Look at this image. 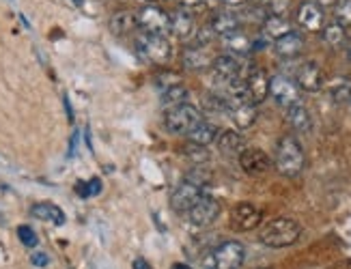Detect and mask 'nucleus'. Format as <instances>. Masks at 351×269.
I'll return each instance as SVG.
<instances>
[{"mask_svg": "<svg viewBox=\"0 0 351 269\" xmlns=\"http://www.w3.org/2000/svg\"><path fill=\"white\" fill-rule=\"evenodd\" d=\"M302 235L300 222L293 218H276L267 222L258 233V242L267 248H287L293 246Z\"/></svg>", "mask_w": 351, "mask_h": 269, "instance_id": "nucleus-1", "label": "nucleus"}, {"mask_svg": "<svg viewBox=\"0 0 351 269\" xmlns=\"http://www.w3.org/2000/svg\"><path fill=\"white\" fill-rule=\"evenodd\" d=\"M274 164H276V170L285 177H298L304 170V164H306V157H304L302 144L298 142L295 136H282L278 140L276 146V157H274Z\"/></svg>", "mask_w": 351, "mask_h": 269, "instance_id": "nucleus-2", "label": "nucleus"}, {"mask_svg": "<svg viewBox=\"0 0 351 269\" xmlns=\"http://www.w3.org/2000/svg\"><path fill=\"white\" fill-rule=\"evenodd\" d=\"M136 52L141 54L143 61L154 65H166L173 56V46L166 39V35H149L138 33L136 35Z\"/></svg>", "mask_w": 351, "mask_h": 269, "instance_id": "nucleus-3", "label": "nucleus"}, {"mask_svg": "<svg viewBox=\"0 0 351 269\" xmlns=\"http://www.w3.org/2000/svg\"><path fill=\"white\" fill-rule=\"evenodd\" d=\"M198 123H203V114L192 103H179L164 114V125L171 133H186L188 136Z\"/></svg>", "mask_w": 351, "mask_h": 269, "instance_id": "nucleus-4", "label": "nucleus"}, {"mask_svg": "<svg viewBox=\"0 0 351 269\" xmlns=\"http://www.w3.org/2000/svg\"><path fill=\"white\" fill-rule=\"evenodd\" d=\"M136 22L143 33L149 35H166L169 33V13L158 5H145L136 13Z\"/></svg>", "mask_w": 351, "mask_h": 269, "instance_id": "nucleus-5", "label": "nucleus"}, {"mask_svg": "<svg viewBox=\"0 0 351 269\" xmlns=\"http://www.w3.org/2000/svg\"><path fill=\"white\" fill-rule=\"evenodd\" d=\"M269 95L282 108H291L293 103H300V86L287 76L269 78Z\"/></svg>", "mask_w": 351, "mask_h": 269, "instance_id": "nucleus-6", "label": "nucleus"}, {"mask_svg": "<svg viewBox=\"0 0 351 269\" xmlns=\"http://www.w3.org/2000/svg\"><path fill=\"white\" fill-rule=\"evenodd\" d=\"M246 261V248L239 242H224L213 252V265L216 269H239Z\"/></svg>", "mask_w": 351, "mask_h": 269, "instance_id": "nucleus-7", "label": "nucleus"}, {"mask_svg": "<svg viewBox=\"0 0 351 269\" xmlns=\"http://www.w3.org/2000/svg\"><path fill=\"white\" fill-rule=\"evenodd\" d=\"M226 106H228V114H231L233 123L239 129H248L256 123V106L252 101H248L246 97H226Z\"/></svg>", "mask_w": 351, "mask_h": 269, "instance_id": "nucleus-8", "label": "nucleus"}, {"mask_svg": "<svg viewBox=\"0 0 351 269\" xmlns=\"http://www.w3.org/2000/svg\"><path fill=\"white\" fill-rule=\"evenodd\" d=\"M188 216H190V222L194 224V227H209V224H213L220 216V203L213 196L203 194V196L198 198L194 203V207L188 212Z\"/></svg>", "mask_w": 351, "mask_h": 269, "instance_id": "nucleus-9", "label": "nucleus"}, {"mask_svg": "<svg viewBox=\"0 0 351 269\" xmlns=\"http://www.w3.org/2000/svg\"><path fill=\"white\" fill-rule=\"evenodd\" d=\"M261 220H263L261 209L252 203H237L231 212V227L241 233L256 229L258 224H261Z\"/></svg>", "mask_w": 351, "mask_h": 269, "instance_id": "nucleus-10", "label": "nucleus"}, {"mask_svg": "<svg viewBox=\"0 0 351 269\" xmlns=\"http://www.w3.org/2000/svg\"><path fill=\"white\" fill-rule=\"evenodd\" d=\"M203 196V188H198L196 183L192 181H181L173 194H171V207H173V212L177 214H188L190 209L194 207V203Z\"/></svg>", "mask_w": 351, "mask_h": 269, "instance_id": "nucleus-11", "label": "nucleus"}, {"mask_svg": "<svg viewBox=\"0 0 351 269\" xmlns=\"http://www.w3.org/2000/svg\"><path fill=\"white\" fill-rule=\"evenodd\" d=\"M239 166L246 175L258 177V175H265L271 168V159L265 151L261 149H243L239 153Z\"/></svg>", "mask_w": 351, "mask_h": 269, "instance_id": "nucleus-12", "label": "nucleus"}, {"mask_svg": "<svg viewBox=\"0 0 351 269\" xmlns=\"http://www.w3.org/2000/svg\"><path fill=\"white\" fill-rule=\"evenodd\" d=\"M295 82H298V86L302 88V91L317 93V91H322V88L326 86V73L317 63H304L298 69Z\"/></svg>", "mask_w": 351, "mask_h": 269, "instance_id": "nucleus-13", "label": "nucleus"}, {"mask_svg": "<svg viewBox=\"0 0 351 269\" xmlns=\"http://www.w3.org/2000/svg\"><path fill=\"white\" fill-rule=\"evenodd\" d=\"M211 69H213V76H216L224 86H226V82H228V80L241 78V63H239V58H237V56H233V54H220V56H213Z\"/></svg>", "mask_w": 351, "mask_h": 269, "instance_id": "nucleus-14", "label": "nucleus"}, {"mask_svg": "<svg viewBox=\"0 0 351 269\" xmlns=\"http://www.w3.org/2000/svg\"><path fill=\"white\" fill-rule=\"evenodd\" d=\"M243 82H246L248 101H252L254 106H256V103L265 101V97L269 95V78H267V73L263 69H252L248 73V78Z\"/></svg>", "mask_w": 351, "mask_h": 269, "instance_id": "nucleus-15", "label": "nucleus"}, {"mask_svg": "<svg viewBox=\"0 0 351 269\" xmlns=\"http://www.w3.org/2000/svg\"><path fill=\"white\" fill-rule=\"evenodd\" d=\"M324 9L319 7L317 3H304L298 9V24L304 28V31H311V33H319L324 28Z\"/></svg>", "mask_w": 351, "mask_h": 269, "instance_id": "nucleus-16", "label": "nucleus"}, {"mask_svg": "<svg viewBox=\"0 0 351 269\" xmlns=\"http://www.w3.org/2000/svg\"><path fill=\"white\" fill-rule=\"evenodd\" d=\"M211 63H213V56L209 54L207 48H201V46H190L181 54V65L188 71H205L207 67H211Z\"/></svg>", "mask_w": 351, "mask_h": 269, "instance_id": "nucleus-17", "label": "nucleus"}, {"mask_svg": "<svg viewBox=\"0 0 351 269\" xmlns=\"http://www.w3.org/2000/svg\"><path fill=\"white\" fill-rule=\"evenodd\" d=\"M169 33H173L177 39H190L194 35V18L186 9H177L169 13Z\"/></svg>", "mask_w": 351, "mask_h": 269, "instance_id": "nucleus-18", "label": "nucleus"}, {"mask_svg": "<svg viewBox=\"0 0 351 269\" xmlns=\"http://www.w3.org/2000/svg\"><path fill=\"white\" fill-rule=\"evenodd\" d=\"M30 216L35 220H41V222H48V224H54V227H63L67 222V216L60 207H56L54 203H35L30 207Z\"/></svg>", "mask_w": 351, "mask_h": 269, "instance_id": "nucleus-19", "label": "nucleus"}, {"mask_svg": "<svg viewBox=\"0 0 351 269\" xmlns=\"http://www.w3.org/2000/svg\"><path fill=\"white\" fill-rule=\"evenodd\" d=\"M209 28L216 33V37H226V35L239 31V16H235L231 11H216L211 18Z\"/></svg>", "mask_w": 351, "mask_h": 269, "instance_id": "nucleus-20", "label": "nucleus"}, {"mask_svg": "<svg viewBox=\"0 0 351 269\" xmlns=\"http://www.w3.org/2000/svg\"><path fill=\"white\" fill-rule=\"evenodd\" d=\"M274 50H276V54L282 58H295L304 50V39H302V35L291 31L289 35L274 41Z\"/></svg>", "mask_w": 351, "mask_h": 269, "instance_id": "nucleus-21", "label": "nucleus"}, {"mask_svg": "<svg viewBox=\"0 0 351 269\" xmlns=\"http://www.w3.org/2000/svg\"><path fill=\"white\" fill-rule=\"evenodd\" d=\"M287 118L289 125L300 133H308L313 129V116L304 103H293L291 108H287Z\"/></svg>", "mask_w": 351, "mask_h": 269, "instance_id": "nucleus-22", "label": "nucleus"}, {"mask_svg": "<svg viewBox=\"0 0 351 269\" xmlns=\"http://www.w3.org/2000/svg\"><path fill=\"white\" fill-rule=\"evenodd\" d=\"M222 46L226 50V54H233V56H246L252 50V39L248 35H243L241 31H235L231 35L222 37Z\"/></svg>", "mask_w": 351, "mask_h": 269, "instance_id": "nucleus-23", "label": "nucleus"}, {"mask_svg": "<svg viewBox=\"0 0 351 269\" xmlns=\"http://www.w3.org/2000/svg\"><path fill=\"white\" fill-rule=\"evenodd\" d=\"M216 142H218V151L222 155H237L239 157V153L243 151V138H241V133H237L233 129L220 131Z\"/></svg>", "mask_w": 351, "mask_h": 269, "instance_id": "nucleus-24", "label": "nucleus"}, {"mask_svg": "<svg viewBox=\"0 0 351 269\" xmlns=\"http://www.w3.org/2000/svg\"><path fill=\"white\" fill-rule=\"evenodd\" d=\"M138 28V22H136V13L132 11H119L110 18V33L117 37H123L134 33Z\"/></svg>", "mask_w": 351, "mask_h": 269, "instance_id": "nucleus-25", "label": "nucleus"}, {"mask_svg": "<svg viewBox=\"0 0 351 269\" xmlns=\"http://www.w3.org/2000/svg\"><path fill=\"white\" fill-rule=\"evenodd\" d=\"M291 33V22H289L285 16H265L263 20V37L267 39H280L285 35Z\"/></svg>", "mask_w": 351, "mask_h": 269, "instance_id": "nucleus-26", "label": "nucleus"}, {"mask_svg": "<svg viewBox=\"0 0 351 269\" xmlns=\"http://www.w3.org/2000/svg\"><path fill=\"white\" fill-rule=\"evenodd\" d=\"M218 133H220V131H218V127H216V125L203 121V123H198V125L188 133V140H190V142H194V144L207 146V144H211V142H216Z\"/></svg>", "mask_w": 351, "mask_h": 269, "instance_id": "nucleus-27", "label": "nucleus"}, {"mask_svg": "<svg viewBox=\"0 0 351 269\" xmlns=\"http://www.w3.org/2000/svg\"><path fill=\"white\" fill-rule=\"evenodd\" d=\"M328 93L334 103H349L351 101V80L345 76H337L328 82Z\"/></svg>", "mask_w": 351, "mask_h": 269, "instance_id": "nucleus-28", "label": "nucleus"}, {"mask_svg": "<svg viewBox=\"0 0 351 269\" xmlns=\"http://www.w3.org/2000/svg\"><path fill=\"white\" fill-rule=\"evenodd\" d=\"M322 39H324L326 46H330V48H334V50H339V48L345 46L347 33H345V28H343L341 24L334 22V24H328V26L322 28Z\"/></svg>", "mask_w": 351, "mask_h": 269, "instance_id": "nucleus-29", "label": "nucleus"}, {"mask_svg": "<svg viewBox=\"0 0 351 269\" xmlns=\"http://www.w3.org/2000/svg\"><path fill=\"white\" fill-rule=\"evenodd\" d=\"M186 97H188V88L183 86V84L162 91V103H164V106H171V108L179 106V103H186V101H183Z\"/></svg>", "mask_w": 351, "mask_h": 269, "instance_id": "nucleus-30", "label": "nucleus"}, {"mask_svg": "<svg viewBox=\"0 0 351 269\" xmlns=\"http://www.w3.org/2000/svg\"><path fill=\"white\" fill-rule=\"evenodd\" d=\"M156 82H158V86H160V91H166V88H173V86L183 84L181 73H179V71H173V69L160 71L158 76H156Z\"/></svg>", "mask_w": 351, "mask_h": 269, "instance_id": "nucleus-31", "label": "nucleus"}, {"mask_svg": "<svg viewBox=\"0 0 351 269\" xmlns=\"http://www.w3.org/2000/svg\"><path fill=\"white\" fill-rule=\"evenodd\" d=\"M183 155H186L188 159H192L194 164H203V162L209 159V151H207V149L201 146V144H194V142H190L186 149H183Z\"/></svg>", "mask_w": 351, "mask_h": 269, "instance_id": "nucleus-32", "label": "nucleus"}, {"mask_svg": "<svg viewBox=\"0 0 351 269\" xmlns=\"http://www.w3.org/2000/svg\"><path fill=\"white\" fill-rule=\"evenodd\" d=\"M334 16H337V24H341L343 28L351 26V0H339Z\"/></svg>", "mask_w": 351, "mask_h": 269, "instance_id": "nucleus-33", "label": "nucleus"}, {"mask_svg": "<svg viewBox=\"0 0 351 269\" xmlns=\"http://www.w3.org/2000/svg\"><path fill=\"white\" fill-rule=\"evenodd\" d=\"M18 237H20L22 246H26V248H35L39 244V237H37L35 229L28 227V224H22V227H18Z\"/></svg>", "mask_w": 351, "mask_h": 269, "instance_id": "nucleus-34", "label": "nucleus"}, {"mask_svg": "<svg viewBox=\"0 0 351 269\" xmlns=\"http://www.w3.org/2000/svg\"><path fill=\"white\" fill-rule=\"evenodd\" d=\"M75 190H78V194H80V196H84V198H88V196H97V194H101V181H99V179H90V181H80Z\"/></svg>", "mask_w": 351, "mask_h": 269, "instance_id": "nucleus-35", "label": "nucleus"}, {"mask_svg": "<svg viewBox=\"0 0 351 269\" xmlns=\"http://www.w3.org/2000/svg\"><path fill=\"white\" fill-rule=\"evenodd\" d=\"M291 7V0H267V9L271 11V16H285Z\"/></svg>", "mask_w": 351, "mask_h": 269, "instance_id": "nucleus-36", "label": "nucleus"}, {"mask_svg": "<svg viewBox=\"0 0 351 269\" xmlns=\"http://www.w3.org/2000/svg\"><path fill=\"white\" fill-rule=\"evenodd\" d=\"M30 263H33L35 267H48L50 257L45 252H33V254H30Z\"/></svg>", "mask_w": 351, "mask_h": 269, "instance_id": "nucleus-37", "label": "nucleus"}, {"mask_svg": "<svg viewBox=\"0 0 351 269\" xmlns=\"http://www.w3.org/2000/svg\"><path fill=\"white\" fill-rule=\"evenodd\" d=\"M177 3L183 7V9H192V7H198L203 5V0H177Z\"/></svg>", "mask_w": 351, "mask_h": 269, "instance_id": "nucleus-38", "label": "nucleus"}, {"mask_svg": "<svg viewBox=\"0 0 351 269\" xmlns=\"http://www.w3.org/2000/svg\"><path fill=\"white\" fill-rule=\"evenodd\" d=\"M134 269H151V265H149V261H145V259H136V261H134Z\"/></svg>", "mask_w": 351, "mask_h": 269, "instance_id": "nucleus-39", "label": "nucleus"}, {"mask_svg": "<svg viewBox=\"0 0 351 269\" xmlns=\"http://www.w3.org/2000/svg\"><path fill=\"white\" fill-rule=\"evenodd\" d=\"M224 5H228V7H239V5H243L246 0H222Z\"/></svg>", "mask_w": 351, "mask_h": 269, "instance_id": "nucleus-40", "label": "nucleus"}, {"mask_svg": "<svg viewBox=\"0 0 351 269\" xmlns=\"http://www.w3.org/2000/svg\"><path fill=\"white\" fill-rule=\"evenodd\" d=\"M319 7H330V5H337L339 0H317Z\"/></svg>", "mask_w": 351, "mask_h": 269, "instance_id": "nucleus-41", "label": "nucleus"}, {"mask_svg": "<svg viewBox=\"0 0 351 269\" xmlns=\"http://www.w3.org/2000/svg\"><path fill=\"white\" fill-rule=\"evenodd\" d=\"M171 269H192V267H190V265H183V263H175Z\"/></svg>", "mask_w": 351, "mask_h": 269, "instance_id": "nucleus-42", "label": "nucleus"}, {"mask_svg": "<svg viewBox=\"0 0 351 269\" xmlns=\"http://www.w3.org/2000/svg\"><path fill=\"white\" fill-rule=\"evenodd\" d=\"M82 3H84V0H73V5H75V7H82Z\"/></svg>", "mask_w": 351, "mask_h": 269, "instance_id": "nucleus-43", "label": "nucleus"}, {"mask_svg": "<svg viewBox=\"0 0 351 269\" xmlns=\"http://www.w3.org/2000/svg\"><path fill=\"white\" fill-rule=\"evenodd\" d=\"M349 61H351V48H349Z\"/></svg>", "mask_w": 351, "mask_h": 269, "instance_id": "nucleus-44", "label": "nucleus"}]
</instances>
